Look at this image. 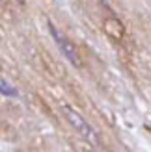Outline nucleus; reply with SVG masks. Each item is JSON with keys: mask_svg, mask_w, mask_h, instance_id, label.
Returning a JSON list of instances; mask_svg holds the SVG:
<instances>
[{"mask_svg": "<svg viewBox=\"0 0 151 152\" xmlns=\"http://www.w3.org/2000/svg\"><path fill=\"white\" fill-rule=\"evenodd\" d=\"M64 115H65L67 121H69V124H71L84 139H88L90 143H93V145H97V143H99V135H97L95 130L88 124V121H84V117H80L77 111L71 110V108H67V106L64 108Z\"/></svg>", "mask_w": 151, "mask_h": 152, "instance_id": "1", "label": "nucleus"}, {"mask_svg": "<svg viewBox=\"0 0 151 152\" xmlns=\"http://www.w3.org/2000/svg\"><path fill=\"white\" fill-rule=\"evenodd\" d=\"M49 28H50V34H52V37H54V41L58 43V47H60V50L64 52V56L69 59V61L75 65V67H80L82 65V61H80V56H78V52H77V48H75V45L67 39L65 35H62L58 32V30L52 26V24H49Z\"/></svg>", "mask_w": 151, "mask_h": 152, "instance_id": "2", "label": "nucleus"}, {"mask_svg": "<svg viewBox=\"0 0 151 152\" xmlns=\"http://www.w3.org/2000/svg\"><path fill=\"white\" fill-rule=\"evenodd\" d=\"M103 30L107 32L108 37H112V39L116 41H121L125 37V26L121 24V20L116 19V17H107L103 20Z\"/></svg>", "mask_w": 151, "mask_h": 152, "instance_id": "3", "label": "nucleus"}, {"mask_svg": "<svg viewBox=\"0 0 151 152\" xmlns=\"http://www.w3.org/2000/svg\"><path fill=\"white\" fill-rule=\"evenodd\" d=\"M0 93L6 95V96H17V95H19L17 89H15L11 83L4 78V76H0Z\"/></svg>", "mask_w": 151, "mask_h": 152, "instance_id": "4", "label": "nucleus"}, {"mask_svg": "<svg viewBox=\"0 0 151 152\" xmlns=\"http://www.w3.org/2000/svg\"><path fill=\"white\" fill-rule=\"evenodd\" d=\"M0 2H4V0H0Z\"/></svg>", "mask_w": 151, "mask_h": 152, "instance_id": "5", "label": "nucleus"}]
</instances>
